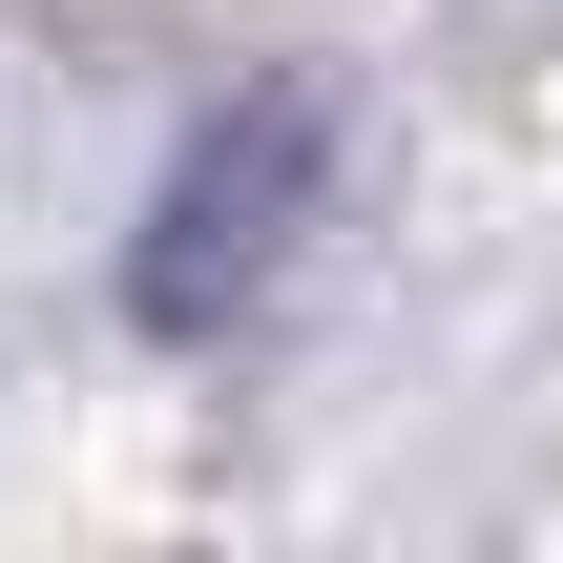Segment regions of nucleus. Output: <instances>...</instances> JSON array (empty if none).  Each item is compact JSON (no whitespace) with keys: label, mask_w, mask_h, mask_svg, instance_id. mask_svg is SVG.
<instances>
[{"label":"nucleus","mask_w":563,"mask_h":563,"mask_svg":"<svg viewBox=\"0 0 563 563\" xmlns=\"http://www.w3.org/2000/svg\"><path fill=\"white\" fill-rule=\"evenodd\" d=\"M313 188H334V84H230L188 146H167V188H146V251H125V313L146 334H230L272 272H292V230H313Z\"/></svg>","instance_id":"nucleus-1"}]
</instances>
